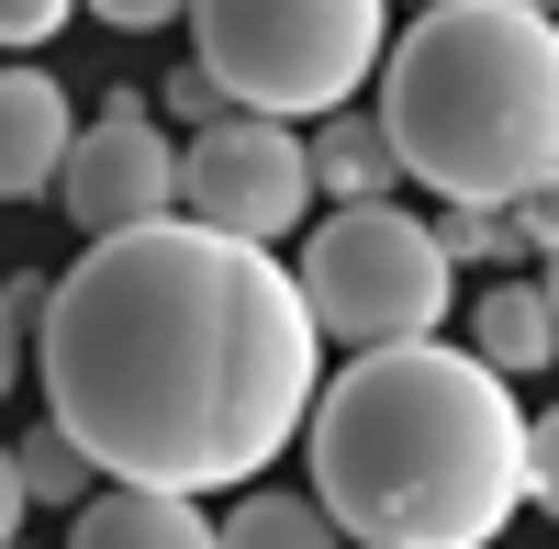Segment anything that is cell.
Wrapping results in <instances>:
<instances>
[{"label":"cell","mask_w":559,"mask_h":549,"mask_svg":"<svg viewBox=\"0 0 559 549\" xmlns=\"http://www.w3.org/2000/svg\"><path fill=\"white\" fill-rule=\"evenodd\" d=\"M437 236H448L459 269H515V258H526V247H515V224H503V202H448V213H437Z\"/></svg>","instance_id":"14"},{"label":"cell","mask_w":559,"mask_h":549,"mask_svg":"<svg viewBox=\"0 0 559 549\" xmlns=\"http://www.w3.org/2000/svg\"><path fill=\"white\" fill-rule=\"evenodd\" d=\"M537 292H548V303H559V247H548V258H537Z\"/></svg>","instance_id":"23"},{"label":"cell","mask_w":559,"mask_h":549,"mask_svg":"<svg viewBox=\"0 0 559 549\" xmlns=\"http://www.w3.org/2000/svg\"><path fill=\"white\" fill-rule=\"evenodd\" d=\"M213 538H236V549H324L347 527L324 516V493H247L236 516H213Z\"/></svg>","instance_id":"12"},{"label":"cell","mask_w":559,"mask_h":549,"mask_svg":"<svg viewBox=\"0 0 559 549\" xmlns=\"http://www.w3.org/2000/svg\"><path fill=\"white\" fill-rule=\"evenodd\" d=\"M12 371H23V326H12V303H0V393H12Z\"/></svg>","instance_id":"22"},{"label":"cell","mask_w":559,"mask_h":549,"mask_svg":"<svg viewBox=\"0 0 559 549\" xmlns=\"http://www.w3.org/2000/svg\"><path fill=\"white\" fill-rule=\"evenodd\" d=\"M34 516V493H23V460H12V448H0V549H12V527Z\"/></svg>","instance_id":"21"},{"label":"cell","mask_w":559,"mask_h":549,"mask_svg":"<svg viewBox=\"0 0 559 549\" xmlns=\"http://www.w3.org/2000/svg\"><path fill=\"white\" fill-rule=\"evenodd\" d=\"M526 493H537V505L559 516V404H548V416L526 427Z\"/></svg>","instance_id":"18"},{"label":"cell","mask_w":559,"mask_h":549,"mask_svg":"<svg viewBox=\"0 0 559 549\" xmlns=\"http://www.w3.org/2000/svg\"><path fill=\"white\" fill-rule=\"evenodd\" d=\"M57 202H68L79 236H123V224H146V213H179V147H168V124L134 102V90H112L102 124H79V147L57 168Z\"/></svg>","instance_id":"7"},{"label":"cell","mask_w":559,"mask_h":549,"mask_svg":"<svg viewBox=\"0 0 559 549\" xmlns=\"http://www.w3.org/2000/svg\"><path fill=\"white\" fill-rule=\"evenodd\" d=\"M503 224H515V247H526V258H548V247H559V168H537L526 191L503 202Z\"/></svg>","instance_id":"16"},{"label":"cell","mask_w":559,"mask_h":549,"mask_svg":"<svg viewBox=\"0 0 559 549\" xmlns=\"http://www.w3.org/2000/svg\"><path fill=\"white\" fill-rule=\"evenodd\" d=\"M90 12H102L112 34H157V23H179V12H191V0H90Z\"/></svg>","instance_id":"19"},{"label":"cell","mask_w":559,"mask_h":549,"mask_svg":"<svg viewBox=\"0 0 559 549\" xmlns=\"http://www.w3.org/2000/svg\"><path fill=\"white\" fill-rule=\"evenodd\" d=\"M381 135L437 202H515L559 168V12L426 0L381 57Z\"/></svg>","instance_id":"3"},{"label":"cell","mask_w":559,"mask_h":549,"mask_svg":"<svg viewBox=\"0 0 559 549\" xmlns=\"http://www.w3.org/2000/svg\"><path fill=\"white\" fill-rule=\"evenodd\" d=\"M191 57L247 113L313 124L392 57V0H191Z\"/></svg>","instance_id":"4"},{"label":"cell","mask_w":559,"mask_h":549,"mask_svg":"<svg viewBox=\"0 0 559 549\" xmlns=\"http://www.w3.org/2000/svg\"><path fill=\"white\" fill-rule=\"evenodd\" d=\"M324 516L369 549H481L526 505V416L481 348L392 337L347 348V371L302 416Z\"/></svg>","instance_id":"2"},{"label":"cell","mask_w":559,"mask_h":549,"mask_svg":"<svg viewBox=\"0 0 559 549\" xmlns=\"http://www.w3.org/2000/svg\"><path fill=\"white\" fill-rule=\"evenodd\" d=\"M12 460H23V493H34V505H79V493L102 482V460H90V448H79V437H68L57 416H45V427H34V437L12 448Z\"/></svg>","instance_id":"13"},{"label":"cell","mask_w":559,"mask_h":549,"mask_svg":"<svg viewBox=\"0 0 559 549\" xmlns=\"http://www.w3.org/2000/svg\"><path fill=\"white\" fill-rule=\"evenodd\" d=\"M403 12H426V0H403Z\"/></svg>","instance_id":"24"},{"label":"cell","mask_w":559,"mask_h":549,"mask_svg":"<svg viewBox=\"0 0 559 549\" xmlns=\"http://www.w3.org/2000/svg\"><path fill=\"white\" fill-rule=\"evenodd\" d=\"M157 102H168V124H179V135H202V124H224V113H236V90H224V79L191 57V68H168V90H157Z\"/></svg>","instance_id":"15"},{"label":"cell","mask_w":559,"mask_h":549,"mask_svg":"<svg viewBox=\"0 0 559 549\" xmlns=\"http://www.w3.org/2000/svg\"><path fill=\"white\" fill-rule=\"evenodd\" d=\"M0 303H12V326H45V303H57V281H45V269H12V281H0Z\"/></svg>","instance_id":"20"},{"label":"cell","mask_w":559,"mask_h":549,"mask_svg":"<svg viewBox=\"0 0 559 549\" xmlns=\"http://www.w3.org/2000/svg\"><path fill=\"white\" fill-rule=\"evenodd\" d=\"M179 213H202L224 224V236H302V213H313V147H302V124H280V113H224L202 124L191 147H179Z\"/></svg>","instance_id":"6"},{"label":"cell","mask_w":559,"mask_h":549,"mask_svg":"<svg viewBox=\"0 0 559 549\" xmlns=\"http://www.w3.org/2000/svg\"><path fill=\"white\" fill-rule=\"evenodd\" d=\"M45 416L112 482L247 493L324 393V326L280 247L202 213L90 236L34 326Z\"/></svg>","instance_id":"1"},{"label":"cell","mask_w":559,"mask_h":549,"mask_svg":"<svg viewBox=\"0 0 559 549\" xmlns=\"http://www.w3.org/2000/svg\"><path fill=\"white\" fill-rule=\"evenodd\" d=\"M68 538L79 549H213V516L202 493H168V482H90L68 505Z\"/></svg>","instance_id":"9"},{"label":"cell","mask_w":559,"mask_h":549,"mask_svg":"<svg viewBox=\"0 0 559 549\" xmlns=\"http://www.w3.org/2000/svg\"><path fill=\"white\" fill-rule=\"evenodd\" d=\"M79 147V113L45 68H0V202H57V168Z\"/></svg>","instance_id":"8"},{"label":"cell","mask_w":559,"mask_h":549,"mask_svg":"<svg viewBox=\"0 0 559 549\" xmlns=\"http://www.w3.org/2000/svg\"><path fill=\"white\" fill-rule=\"evenodd\" d=\"M68 12H79V0H0V45H12V57H34V45L68 34Z\"/></svg>","instance_id":"17"},{"label":"cell","mask_w":559,"mask_h":549,"mask_svg":"<svg viewBox=\"0 0 559 549\" xmlns=\"http://www.w3.org/2000/svg\"><path fill=\"white\" fill-rule=\"evenodd\" d=\"M313 191H336V202H392L403 191V157H392V135H381V113H358V102H336V113H313Z\"/></svg>","instance_id":"10"},{"label":"cell","mask_w":559,"mask_h":549,"mask_svg":"<svg viewBox=\"0 0 559 549\" xmlns=\"http://www.w3.org/2000/svg\"><path fill=\"white\" fill-rule=\"evenodd\" d=\"M471 348L492 359L503 382L559 371V303H548L537 281H481V303H471Z\"/></svg>","instance_id":"11"},{"label":"cell","mask_w":559,"mask_h":549,"mask_svg":"<svg viewBox=\"0 0 559 549\" xmlns=\"http://www.w3.org/2000/svg\"><path fill=\"white\" fill-rule=\"evenodd\" d=\"M537 12H559V0H537Z\"/></svg>","instance_id":"25"},{"label":"cell","mask_w":559,"mask_h":549,"mask_svg":"<svg viewBox=\"0 0 559 549\" xmlns=\"http://www.w3.org/2000/svg\"><path fill=\"white\" fill-rule=\"evenodd\" d=\"M302 303L324 348H392V337H437L448 326V292H459V258L426 213L403 202H336L302 236Z\"/></svg>","instance_id":"5"}]
</instances>
